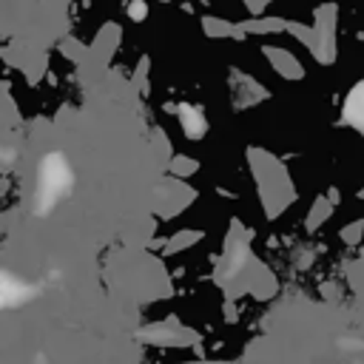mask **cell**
<instances>
[{
  "label": "cell",
  "mask_w": 364,
  "mask_h": 364,
  "mask_svg": "<svg viewBox=\"0 0 364 364\" xmlns=\"http://www.w3.org/2000/svg\"><path fill=\"white\" fill-rule=\"evenodd\" d=\"M350 119L364 128V85H361V88L353 94V100H350Z\"/></svg>",
  "instance_id": "6da1fadb"
}]
</instances>
